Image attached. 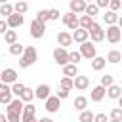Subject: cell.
<instances>
[{
  "mask_svg": "<svg viewBox=\"0 0 122 122\" xmlns=\"http://www.w3.org/2000/svg\"><path fill=\"white\" fill-rule=\"evenodd\" d=\"M36 61H38V51H36V48H34V46H25V51H23V55L19 57V67H21V69H29V67H32Z\"/></svg>",
  "mask_w": 122,
  "mask_h": 122,
  "instance_id": "1",
  "label": "cell"
},
{
  "mask_svg": "<svg viewBox=\"0 0 122 122\" xmlns=\"http://www.w3.org/2000/svg\"><path fill=\"white\" fill-rule=\"evenodd\" d=\"M80 55L82 57H86V59H90V61H93L95 57H97V50H95V46H93V42L92 40H88V42H84V44H80Z\"/></svg>",
  "mask_w": 122,
  "mask_h": 122,
  "instance_id": "2",
  "label": "cell"
},
{
  "mask_svg": "<svg viewBox=\"0 0 122 122\" xmlns=\"http://www.w3.org/2000/svg\"><path fill=\"white\" fill-rule=\"evenodd\" d=\"M51 55H53V61L57 63V65H61V67H67L71 61H69V50H65V48H55L53 51H51Z\"/></svg>",
  "mask_w": 122,
  "mask_h": 122,
  "instance_id": "3",
  "label": "cell"
},
{
  "mask_svg": "<svg viewBox=\"0 0 122 122\" xmlns=\"http://www.w3.org/2000/svg\"><path fill=\"white\" fill-rule=\"evenodd\" d=\"M61 21H63V25L69 29V30H76V29H80V23H78V17L72 13V11H67V13H63L61 15Z\"/></svg>",
  "mask_w": 122,
  "mask_h": 122,
  "instance_id": "4",
  "label": "cell"
},
{
  "mask_svg": "<svg viewBox=\"0 0 122 122\" xmlns=\"http://www.w3.org/2000/svg\"><path fill=\"white\" fill-rule=\"evenodd\" d=\"M17 76H19V74H17V71L8 67V69H4V71L0 72V82H2V84H6V86H13V84L17 82Z\"/></svg>",
  "mask_w": 122,
  "mask_h": 122,
  "instance_id": "5",
  "label": "cell"
},
{
  "mask_svg": "<svg viewBox=\"0 0 122 122\" xmlns=\"http://www.w3.org/2000/svg\"><path fill=\"white\" fill-rule=\"evenodd\" d=\"M105 38H107V42H111V44H118L120 38H122V30H120L116 25L107 27V30H105Z\"/></svg>",
  "mask_w": 122,
  "mask_h": 122,
  "instance_id": "6",
  "label": "cell"
},
{
  "mask_svg": "<svg viewBox=\"0 0 122 122\" xmlns=\"http://www.w3.org/2000/svg\"><path fill=\"white\" fill-rule=\"evenodd\" d=\"M46 34V23H40V21H36V19H32L30 21V36L32 38H42Z\"/></svg>",
  "mask_w": 122,
  "mask_h": 122,
  "instance_id": "7",
  "label": "cell"
},
{
  "mask_svg": "<svg viewBox=\"0 0 122 122\" xmlns=\"http://www.w3.org/2000/svg\"><path fill=\"white\" fill-rule=\"evenodd\" d=\"M88 32H90L92 42H103V40H105V29H103L99 23H93V27H92Z\"/></svg>",
  "mask_w": 122,
  "mask_h": 122,
  "instance_id": "8",
  "label": "cell"
},
{
  "mask_svg": "<svg viewBox=\"0 0 122 122\" xmlns=\"http://www.w3.org/2000/svg\"><path fill=\"white\" fill-rule=\"evenodd\" d=\"M23 109H25V103L19 99V97H15L8 107H6V114H23Z\"/></svg>",
  "mask_w": 122,
  "mask_h": 122,
  "instance_id": "9",
  "label": "cell"
},
{
  "mask_svg": "<svg viewBox=\"0 0 122 122\" xmlns=\"http://www.w3.org/2000/svg\"><path fill=\"white\" fill-rule=\"evenodd\" d=\"M55 40H57L59 48H65V50H67V46H71V44L74 42V40H72V34H69L67 30H61V32H57Z\"/></svg>",
  "mask_w": 122,
  "mask_h": 122,
  "instance_id": "10",
  "label": "cell"
},
{
  "mask_svg": "<svg viewBox=\"0 0 122 122\" xmlns=\"http://www.w3.org/2000/svg\"><path fill=\"white\" fill-rule=\"evenodd\" d=\"M86 2L84 0H71V4H69V11H72L74 15H78V13H82L84 15V11H86Z\"/></svg>",
  "mask_w": 122,
  "mask_h": 122,
  "instance_id": "11",
  "label": "cell"
},
{
  "mask_svg": "<svg viewBox=\"0 0 122 122\" xmlns=\"http://www.w3.org/2000/svg\"><path fill=\"white\" fill-rule=\"evenodd\" d=\"M6 23H8V27H10L11 30H13V29H17V27H21V25L25 23V17L13 11V13H11V15H10L8 19H6Z\"/></svg>",
  "mask_w": 122,
  "mask_h": 122,
  "instance_id": "12",
  "label": "cell"
},
{
  "mask_svg": "<svg viewBox=\"0 0 122 122\" xmlns=\"http://www.w3.org/2000/svg\"><path fill=\"white\" fill-rule=\"evenodd\" d=\"M59 107H61V99H59L57 95H50V97L46 99V111H48V112H57Z\"/></svg>",
  "mask_w": 122,
  "mask_h": 122,
  "instance_id": "13",
  "label": "cell"
},
{
  "mask_svg": "<svg viewBox=\"0 0 122 122\" xmlns=\"http://www.w3.org/2000/svg\"><path fill=\"white\" fill-rule=\"evenodd\" d=\"M13 101V93H11V86H6L0 90V105H10Z\"/></svg>",
  "mask_w": 122,
  "mask_h": 122,
  "instance_id": "14",
  "label": "cell"
},
{
  "mask_svg": "<svg viewBox=\"0 0 122 122\" xmlns=\"http://www.w3.org/2000/svg\"><path fill=\"white\" fill-rule=\"evenodd\" d=\"M105 95H107V88H103L101 84L92 88V101H93V103H99V101H103V97H105Z\"/></svg>",
  "mask_w": 122,
  "mask_h": 122,
  "instance_id": "15",
  "label": "cell"
},
{
  "mask_svg": "<svg viewBox=\"0 0 122 122\" xmlns=\"http://www.w3.org/2000/svg\"><path fill=\"white\" fill-rule=\"evenodd\" d=\"M105 59H107V63H111V65H118V63L122 61V51H120V50H109Z\"/></svg>",
  "mask_w": 122,
  "mask_h": 122,
  "instance_id": "16",
  "label": "cell"
},
{
  "mask_svg": "<svg viewBox=\"0 0 122 122\" xmlns=\"http://www.w3.org/2000/svg\"><path fill=\"white\" fill-rule=\"evenodd\" d=\"M50 92H51V88H50L48 84H40V86H38V88L34 90V95H36L38 99H42V101H46V99H48V97L51 95Z\"/></svg>",
  "mask_w": 122,
  "mask_h": 122,
  "instance_id": "17",
  "label": "cell"
},
{
  "mask_svg": "<svg viewBox=\"0 0 122 122\" xmlns=\"http://www.w3.org/2000/svg\"><path fill=\"white\" fill-rule=\"evenodd\" d=\"M72 40H74V42H78V44H84V42H88V40H90V32H88V30H84V29H76V30L72 32Z\"/></svg>",
  "mask_w": 122,
  "mask_h": 122,
  "instance_id": "18",
  "label": "cell"
},
{
  "mask_svg": "<svg viewBox=\"0 0 122 122\" xmlns=\"http://www.w3.org/2000/svg\"><path fill=\"white\" fill-rule=\"evenodd\" d=\"M74 88H76V90H80V92L88 90V88H90V78H88V76L78 74V76L74 78Z\"/></svg>",
  "mask_w": 122,
  "mask_h": 122,
  "instance_id": "19",
  "label": "cell"
},
{
  "mask_svg": "<svg viewBox=\"0 0 122 122\" xmlns=\"http://www.w3.org/2000/svg\"><path fill=\"white\" fill-rule=\"evenodd\" d=\"M120 95H122V86H118V84H112L111 88H107V97L109 99H120Z\"/></svg>",
  "mask_w": 122,
  "mask_h": 122,
  "instance_id": "20",
  "label": "cell"
},
{
  "mask_svg": "<svg viewBox=\"0 0 122 122\" xmlns=\"http://www.w3.org/2000/svg\"><path fill=\"white\" fill-rule=\"evenodd\" d=\"M103 21L107 23V27H112V25H116V23H118V13H114V11L107 10V11L103 13Z\"/></svg>",
  "mask_w": 122,
  "mask_h": 122,
  "instance_id": "21",
  "label": "cell"
},
{
  "mask_svg": "<svg viewBox=\"0 0 122 122\" xmlns=\"http://www.w3.org/2000/svg\"><path fill=\"white\" fill-rule=\"evenodd\" d=\"M63 76H67V78H76L78 76V67L76 65H72V63H69L67 67H63Z\"/></svg>",
  "mask_w": 122,
  "mask_h": 122,
  "instance_id": "22",
  "label": "cell"
},
{
  "mask_svg": "<svg viewBox=\"0 0 122 122\" xmlns=\"http://www.w3.org/2000/svg\"><path fill=\"white\" fill-rule=\"evenodd\" d=\"M72 107L76 109V111H86V107H88V97H84V95H78L74 101H72Z\"/></svg>",
  "mask_w": 122,
  "mask_h": 122,
  "instance_id": "23",
  "label": "cell"
},
{
  "mask_svg": "<svg viewBox=\"0 0 122 122\" xmlns=\"http://www.w3.org/2000/svg\"><path fill=\"white\" fill-rule=\"evenodd\" d=\"M78 23H80V29H84V30H90L92 27H93V19L92 17H88V15H80L78 17Z\"/></svg>",
  "mask_w": 122,
  "mask_h": 122,
  "instance_id": "24",
  "label": "cell"
},
{
  "mask_svg": "<svg viewBox=\"0 0 122 122\" xmlns=\"http://www.w3.org/2000/svg\"><path fill=\"white\" fill-rule=\"evenodd\" d=\"M105 65H107V59H105V57H101V55H97V57L92 61V69H93V71H97V72H99V71H103V69H105Z\"/></svg>",
  "mask_w": 122,
  "mask_h": 122,
  "instance_id": "25",
  "label": "cell"
},
{
  "mask_svg": "<svg viewBox=\"0 0 122 122\" xmlns=\"http://www.w3.org/2000/svg\"><path fill=\"white\" fill-rule=\"evenodd\" d=\"M8 50H10V53H11V55L21 57V55H23V51H25V46H23V44H19V42H15V44H11Z\"/></svg>",
  "mask_w": 122,
  "mask_h": 122,
  "instance_id": "26",
  "label": "cell"
},
{
  "mask_svg": "<svg viewBox=\"0 0 122 122\" xmlns=\"http://www.w3.org/2000/svg\"><path fill=\"white\" fill-rule=\"evenodd\" d=\"M34 97H36V95H34V90H30V88H25V92H23V95H21L19 99H21V101L27 105V103H32V99H34Z\"/></svg>",
  "mask_w": 122,
  "mask_h": 122,
  "instance_id": "27",
  "label": "cell"
},
{
  "mask_svg": "<svg viewBox=\"0 0 122 122\" xmlns=\"http://www.w3.org/2000/svg\"><path fill=\"white\" fill-rule=\"evenodd\" d=\"M97 13H99V8H97V4H95V2H92V4H88V6H86L84 15H88V17H92V19H93Z\"/></svg>",
  "mask_w": 122,
  "mask_h": 122,
  "instance_id": "28",
  "label": "cell"
},
{
  "mask_svg": "<svg viewBox=\"0 0 122 122\" xmlns=\"http://www.w3.org/2000/svg\"><path fill=\"white\" fill-rule=\"evenodd\" d=\"M15 10H13V4H8V2H4L2 6H0V15H6V19L13 13Z\"/></svg>",
  "mask_w": 122,
  "mask_h": 122,
  "instance_id": "29",
  "label": "cell"
},
{
  "mask_svg": "<svg viewBox=\"0 0 122 122\" xmlns=\"http://www.w3.org/2000/svg\"><path fill=\"white\" fill-rule=\"evenodd\" d=\"M25 88H27L25 84H21V82H15V84L11 86V93H13L15 97H21V95H23V92H25Z\"/></svg>",
  "mask_w": 122,
  "mask_h": 122,
  "instance_id": "30",
  "label": "cell"
},
{
  "mask_svg": "<svg viewBox=\"0 0 122 122\" xmlns=\"http://www.w3.org/2000/svg\"><path fill=\"white\" fill-rule=\"evenodd\" d=\"M93 116H95V114H93L92 111H88V109H86V111H82V112H80L78 122H93Z\"/></svg>",
  "mask_w": 122,
  "mask_h": 122,
  "instance_id": "31",
  "label": "cell"
},
{
  "mask_svg": "<svg viewBox=\"0 0 122 122\" xmlns=\"http://www.w3.org/2000/svg\"><path fill=\"white\" fill-rule=\"evenodd\" d=\"M13 10H15V13H19V15H25V13H27V10H29V4H27V2H15Z\"/></svg>",
  "mask_w": 122,
  "mask_h": 122,
  "instance_id": "32",
  "label": "cell"
},
{
  "mask_svg": "<svg viewBox=\"0 0 122 122\" xmlns=\"http://www.w3.org/2000/svg\"><path fill=\"white\" fill-rule=\"evenodd\" d=\"M4 40H6V44H10V46H11V44H15V42H17V32L10 29V30L4 34Z\"/></svg>",
  "mask_w": 122,
  "mask_h": 122,
  "instance_id": "33",
  "label": "cell"
},
{
  "mask_svg": "<svg viewBox=\"0 0 122 122\" xmlns=\"http://www.w3.org/2000/svg\"><path fill=\"white\" fill-rule=\"evenodd\" d=\"M59 88H63V90H69V92H71V90L74 88V80H72V78H67V76H63V78H61V84H59Z\"/></svg>",
  "mask_w": 122,
  "mask_h": 122,
  "instance_id": "34",
  "label": "cell"
},
{
  "mask_svg": "<svg viewBox=\"0 0 122 122\" xmlns=\"http://www.w3.org/2000/svg\"><path fill=\"white\" fill-rule=\"evenodd\" d=\"M69 61H71L72 65H76V67H78V63L82 61V55H80V51H76V50H74V51H69Z\"/></svg>",
  "mask_w": 122,
  "mask_h": 122,
  "instance_id": "35",
  "label": "cell"
},
{
  "mask_svg": "<svg viewBox=\"0 0 122 122\" xmlns=\"http://www.w3.org/2000/svg\"><path fill=\"white\" fill-rule=\"evenodd\" d=\"M109 120H122V109H120V107L111 109V112H109Z\"/></svg>",
  "mask_w": 122,
  "mask_h": 122,
  "instance_id": "36",
  "label": "cell"
},
{
  "mask_svg": "<svg viewBox=\"0 0 122 122\" xmlns=\"http://www.w3.org/2000/svg\"><path fill=\"white\" fill-rule=\"evenodd\" d=\"M57 19H61V11L57 8L48 10V21H57Z\"/></svg>",
  "mask_w": 122,
  "mask_h": 122,
  "instance_id": "37",
  "label": "cell"
},
{
  "mask_svg": "<svg viewBox=\"0 0 122 122\" xmlns=\"http://www.w3.org/2000/svg\"><path fill=\"white\" fill-rule=\"evenodd\" d=\"M114 84V76L112 74H105V76H101V86L103 88H111Z\"/></svg>",
  "mask_w": 122,
  "mask_h": 122,
  "instance_id": "38",
  "label": "cell"
},
{
  "mask_svg": "<svg viewBox=\"0 0 122 122\" xmlns=\"http://www.w3.org/2000/svg\"><path fill=\"white\" fill-rule=\"evenodd\" d=\"M120 8H122V0H111V2H109V10H111V11L116 13Z\"/></svg>",
  "mask_w": 122,
  "mask_h": 122,
  "instance_id": "39",
  "label": "cell"
},
{
  "mask_svg": "<svg viewBox=\"0 0 122 122\" xmlns=\"http://www.w3.org/2000/svg\"><path fill=\"white\" fill-rule=\"evenodd\" d=\"M34 112H36V107H34L32 103H27L25 109H23V114H27V116H34Z\"/></svg>",
  "mask_w": 122,
  "mask_h": 122,
  "instance_id": "40",
  "label": "cell"
},
{
  "mask_svg": "<svg viewBox=\"0 0 122 122\" xmlns=\"http://www.w3.org/2000/svg\"><path fill=\"white\" fill-rule=\"evenodd\" d=\"M36 21L46 23V21H48V10H40V11L36 13Z\"/></svg>",
  "mask_w": 122,
  "mask_h": 122,
  "instance_id": "41",
  "label": "cell"
},
{
  "mask_svg": "<svg viewBox=\"0 0 122 122\" xmlns=\"http://www.w3.org/2000/svg\"><path fill=\"white\" fill-rule=\"evenodd\" d=\"M93 122H109V118H107L105 112H97V114L93 116Z\"/></svg>",
  "mask_w": 122,
  "mask_h": 122,
  "instance_id": "42",
  "label": "cell"
},
{
  "mask_svg": "<svg viewBox=\"0 0 122 122\" xmlns=\"http://www.w3.org/2000/svg\"><path fill=\"white\" fill-rule=\"evenodd\" d=\"M55 95H57V97L63 101V99H67V97H69V90H63V88H59V92H57Z\"/></svg>",
  "mask_w": 122,
  "mask_h": 122,
  "instance_id": "43",
  "label": "cell"
},
{
  "mask_svg": "<svg viewBox=\"0 0 122 122\" xmlns=\"http://www.w3.org/2000/svg\"><path fill=\"white\" fill-rule=\"evenodd\" d=\"M10 30V27H8V23L4 21V19H0V34H6Z\"/></svg>",
  "mask_w": 122,
  "mask_h": 122,
  "instance_id": "44",
  "label": "cell"
},
{
  "mask_svg": "<svg viewBox=\"0 0 122 122\" xmlns=\"http://www.w3.org/2000/svg\"><path fill=\"white\" fill-rule=\"evenodd\" d=\"M21 122H38L36 116H27V114H21Z\"/></svg>",
  "mask_w": 122,
  "mask_h": 122,
  "instance_id": "45",
  "label": "cell"
},
{
  "mask_svg": "<svg viewBox=\"0 0 122 122\" xmlns=\"http://www.w3.org/2000/svg\"><path fill=\"white\" fill-rule=\"evenodd\" d=\"M109 2H111V0H97L95 4H97V8L101 10V8H109Z\"/></svg>",
  "mask_w": 122,
  "mask_h": 122,
  "instance_id": "46",
  "label": "cell"
},
{
  "mask_svg": "<svg viewBox=\"0 0 122 122\" xmlns=\"http://www.w3.org/2000/svg\"><path fill=\"white\" fill-rule=\"evenodd\" d=\"M38 122H55V120H51V118H48V116H44V118H40Z\"/></svg>",
  "mask_w": 122,
  "mask_h": 122,
  "instance_id": "47",
  "label": "cell"
},
{
  "mask_svg": "<svg viewBox=\"0 0 122 122\" xmlns=\"http://www.w3.org/2000/svg\"><path fill=\"white\" fill-rule=\"evenodd\" d=\"M116 27H118V29H120V30H122V15H120V17H118V23H116Z\"/></svg>",
  "mask_w": 122,
  "mask_h": 122,
  "instance_id": "48",
  "label": "cell"
},
{
  "mask_svg": "<svg viewBox=\"0 0 122 122\" xmlns=\"http://www.w3.org/2000/svg\"><path fill=\"white\" fill-rule=\"evenodd\" d=\"M0 122H8V118H6V114H0Z\"/></svg>",
  "mask_w": 122,
  "mask_h": 122,
  "instance_id": "49",
  "label": "cell"
},
{
  "mask_svg": "<svg viewBox=\"0 0 122 122\" xmlns=\"http://www.w3.org/2000/svg\"><path fill=\"white\" fill-rule=\"evenodd\" d=\"M118 107L122 109V95H120V99H118Z\"/></svg>",
  "mask_w": 122,
  "mask_h": 122,
  "instance_id": "50",
  "label": "cell"
},
{
  "mask_svg": "<svg viewBox=\"0 0 122 122\" xmlns=\"http://www.w3.org/2000/svg\"><path fill=\"white\" fill-rule=\"evenodd\" d=\"M109 122H122V120H109Z\"/></svg>",
  "mask_w": 122,
  "mask_h": 122,
  "instance_id": "51",
  "label": "cell"
},
{
  "mask_svg": "<svg viewBox=\"0 0 122 122\" xmlns=\"http://www.w3.org/2000/svg\"><path fill=\"white\" fill-rule=\"evenodd\" d=\"M2 88H4V84H2V82H0V90H2Z\"/></svg>",
  "mask_w": 122,
  "mask_h": 122,
  "instance_id": "52",
  "label": "cell"
}]
</instances>
